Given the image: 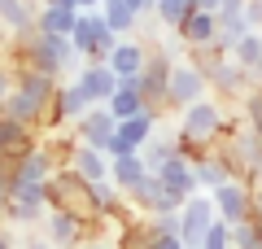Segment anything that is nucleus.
Returning a JSON list of instances; mask_svg holds the SVG:
<instances>
[{"instance_id":"obj_13","label":"nucleus","mask_w":262,"mask_h":249,"mask_svg":"<svg viewBox=\"0 0 262 249\" xmlns=\"http://www.w3.org/2000/svg\"><path fill=\"white\" fill-rule=\"evenodd\" d=\"M61 166H70V171H75L79 179H88V184L110 179V157H105L101 149H92V144H79V140H70V144H66Z\"/></svg>"},{"instance_id":"obj_22","label":"nucleus","mask_w":262,"mask_h":249,"mask_svg":"<svg viewBox=\"0 0 262 249\" xmlns=\"http://www.w3.org/2000/svg\"><path fill=\"white\" fill-rule=\"evenodd\" d=\"M192 175H196V193H214L219 184L232 179V166H227V157L219 149H210L201 162H192Z\"/></svg>"},{"instance_id":"obj_16","label":"nucleus","mask_w":262,"mask_h":249,"mask_svg":"<svg viewBox=\"0 0 262 249\" xmlns=\"http://www.w3.org/2000/svg\"><path fill=\"white\" fill-rule=\"evenodd\" d=\"M35 144H39V131H31V127H22V122L0 114V162H22Z\"/></svg>"},{"instance_id":"obj_3","label":"nucleus","mask_w":262,"mask_h":249,"mask_svg":"<svg viewBox=\"0 0 262 249\" xmlns=\"http://www.w3.org/2000/svg\"><path fill=\"white\" fill-rule=\"evenodd\" d=\"M175 118H179V131H175L179 140H192V144L214 149L219 136H223V122H227V105L214 101V96H201V101L175 110Z\"/></svg>"},{"instance_id":"obj_25","label":"nucleus","mask_w":262,"mask_h":249,"mask_svg":"<svg viewBox=\"0 0 262 249\" xmlns=\"http://www.w3.org/2000/svg\"><path fill=\"white\" fill-rule=\"evenodd\" d=\"M149 171V166L140 162V153H122V157H110V184L118 188V193H127L131 184H140V175Z\"/></svg>"},{"instance_id":"obj_11","label":"nucleus","mask_w":262,"mask_h":249,"mask_svg":"<svg viewBox=\"0 0 262 249\" xmlns=\"http://www.w3.org/2000/svg\"><path fill=\"white\" fill-rule=\"evenodd\" d=\"M48 214V201H44V188H13L5 210H0V223L9 227H31Z\"/></svg>"},{"instance_id":"obj_37","label":"nucleus","mask_w":262,"mask_h":249,"mask_svg":"<svg viewBox=\"0 0 262 249\" xmlns=\"http://www.w3.org/2000/svg\"><path fill=\"white\" fill-rule=\"evenodd\" d=\"M0 249H18V236L9 227H0Z\"/></svg>"},{"instance_id":"obj_19","label":"nucleus","mask_w":262,"mask_h":249,"mask_svg":"<svg viewBox=\"0 0 262 249\" xmlns=\"http://www.w3.org/2000/svg\"><path fill=\"white\" fill-rule=\"evenodd\" d=\"M144 53H149V44H140L136 35H122L118 44L110 48V57H105V66H110L118 79H131V74L144 66Z\"/></svg>"},{"instance_id":"obj_8","label":"nucleus","mask_w":262,"mask_h":249,"mask_svg":"<svg viewBox=\"0 0 262 249\" xmlns=\"http://www.w3.org/2000/svg\"><path fill=\"white\" fill-rule=\"evenodd\" d=\"M210 201H214V214L232 227V223H245L249 219V210H253V188H249V179H227V184H219L214 193H210Z\"/></svg>"},{"instance_id":"obj_23","label":"nucleus","mask_w":262,"mask_h":249,"mask_svg":"<svg viewBox=\"0 0 262 249\" xmlns=\"http://www.w3.org/2000/svg\"><path fill=\"white\" fill-rule=\"evenodd\" d=\"M101 18H105V27L114 31V35H136L140 31V13L131 9L127 0H101Z\"/></svg>"},{"instance_id":"obj_27","label":"nucleus","mask_w":262,"mask_h":249,"mask_svg":"<svg viewBox=\"0 0 262 249\" xmlns=\"http://www.w3.org/2000/svg\"><path fill=\"white\" fill-rule=\"evenodd\" d=\"M35 27L39 31H53V35H70V27H75V9H66V5H39V9H35Z\"/></svg>"},{"instance_id":"obj_35","label":"nucleus","mask_w":262,"mask_h":249,"mask_svg":"<svg viewBox=\"0 0 262 249\" xmlns=\"http://www.w3.org/2000/svg\"><path fill=\"white\" fill-rule=\"evenodd\" d=\"M44 5H66V9H75V13H83V9H101V0H44Z\"/></svg>"},{"instance_id":"obj_36","label":"nucleus","mask_w":262,"mask_h":249,"mask_svg":"<svg viewBox=\"0 0 262 249\" xmlns=\"http://www.w3.org/2000/svg\"><path fill=\"white\" fill-rule=\"evenodd\" d=\"M75 249H114V240H105V236H88L83 245H75Z\"/></svg>"},{"instance_id":"obj_43","label":"nucleus","mask_w":262,"mask_h":249,"mask_svg":"<svg viewBox=\"0 0 262 249\" xmlns=\"http://www.w3.org/2000/svg\"><path fill=\"white\" fill-rule=\"evenodd\" d=\"M258 5H262V0H258Z\"/></svg>"},{"instance_id":"obj_41","label":"nucleus","mask_w":262,"mask_h":249,"mask_svg":"<svg viewBox=\"0 0 262 249\" xmlns=\"http://www.w3.org/2000/svg\"><path fill=\"white\" fill-rule=\"evenodd\" d=\"M39 5H44V0H39Z\"/></svg>"},{"instance_id":"obj_14","label":"nucleus","mask_w":262,"mask_h":249,"mask_svg":"<svg viewBox=\"0 0 262 249\" xmlns=\"http://www.w3.org/2000/svg\"><path fill=\"white\" fill-rule=\"evenodd\" d=\"M75 127V140L79 144H92V149H110V136H114V114L105 110V105H92V110L83 114V118H75L70 122Z\"/></svg>"},{"instance_id":"obj_30","label":"nucleus","mask_w":262,"mask_h":249,"mask_svg":"<svg viewBox=\"0 0 262 249\" xmlns=\"http://www.w3.org/2000/svg\"><path fill=\"white\" fill-rule=\"evenodd\" d=\"M236 105H241V114H245V127H249L253 136H262V88L253 83V88H249Z\"/></svg>"},{"instance_id":"obj_20","label":"nucleus","mask_w":262,"mask_h":249,"mask_svg":"<svg viewBox=\"0 0 262 249\" xmlns=\"http://www.w3.org/2000/svg\"><path fill=\"white\" fill-rule=\"evenodd\" d=\"M170 35H179V44H184V48H206V44H214V13H210V9H192L175 31H170Z\"/></svg>"},{"instance_id":"obj_17","label":"nucleus","mask_w":262,"mask_h":249,"mask_svg":"<svg viewBox=\"0 0 262 249\" xmlns=\"http://www.w3.org/2000/svg\"><path fill=\"white\" fill-rule=\"evenodd\" d=\"M35 9L39 0H0V39L9 44L13 35H27L35 27Z\"/></svg>"},{"instance_id":"obj_34","label":"nucleus","mask_w":262,"mask_h":249,"mask_svg":"<svg viewBox=\"0 0 262 249\" xmlns=\"http://www.w3.org/2000/svg\"><path fill=\"white\" fill-rule=\"evenodd\" d=\"M9 92H13V66L5 61V57H0V101H5Z\"/></svg>"},{"instance_id":"obj_24","label":"nucleus","mask_w":262,"mask_h":249,"mask_svg":"<svg viewBox=\"0 0 262 249\" xmlns=\"http://www.w3.org/2000/svg\"><path fill=\"white\" fill-rule=\"evenodd\" d=\"M105 110L114 114V122H122V118H131V114L149 110V105L140 101V92H136V83H131V79H118V88H114V96L105 101Z\"/></svg>"},{"instance_id":"obj_32","label":"nucleus","mask_w":262,"mask_h":249,"mask_svg":"<svg viewBox=\"0 0 262 249\" xmlns=\"http://www.w3.org/2000/svg\"><path fill=\"white\" fill-rule=\"evenodd\" d=\"M196 249H232V227L214 214V223L206 227V236H201V245H196Z\"/></svg>"},{"instance_id":"obj_12","label":"nucleus","mask_w":262,"mask_h":249,"mask_svg":"<svg viewBox=\"0 0 262 249\" xmlns=\"http://www.w3.org/2000/svg\"><path fill=\"white\" fill-rule=\"evenodd\" d=\"M88 236H92V227H88L83 219H75V214H66V210H48L44 214V240L53 249H75V245H83Z\"/></svg>"},{"instance_id":"obj_6","label":"nucleus","mask_w":262,"mask_h":249,"mask_svg":"<svg viewBox=\"0 0 262 249\" xmlns=\"http://www.w3.org/2000/svg\"><path fill=\"white\" fill-rule=\"evenodd\" d=\"M201 96H210L206 88V74L196 70L192 57H179V61H170V79H166V110H184V105L201 101Z\"/></svg>"},{"instance_id":"obj_1","label":"nucleus","mask_w":262,"mask_h":249,"mask_svg":"<svg viewBox=\"0 0 262 249\" xmlns=\"http://www.w3.org/2000/svg\"><path fill=\"white\" fill-rule=\"evenodd\" d=\"M44 201H48V210H66V214H75V219H83L92 232L105 214V201L96 193V184L79 179L70 166H57L53 175L44 179Z\"/></svg>"},{"instance_id":"obj_18","label":"nucleus","mask_w":262,"mask_h":249,"mask_svg":"<svg viewBox=\"0 0 262 249\" xmlns=\"http://www.w3.org/2000/svg\"><path fill=\"white\" fill-rule=\"evenodd\" d=\"M153 175H158L162 184H166L170 193L179 197V201H188V197L196 193V175H192V162H184V157H179V153H170L166 162H162L158 171H153Z\"/></svg>"},{"instance_id":"obj_29","label":"nucleus","mask_w":262,"mask_h":249,"mask_svg":"<svg viewBox=\"0 0 262 249\" xmlns=\"http://www.w3.org/2000/svg\"><path fill=\"white\" fill-rule=\"evenodd\" d=\"M170 153H175V136H158V131H153V136L140 144V162L149 166V171H158Z\"/></svg>"},{"instance_id":"obj_31","label":"nucleus","mask_w":262,"mask_h":249,"mask_svg":"<svg viewBox=\"0 0 262 249\" xmlns=\"http://www.w3.org/2000/svg\"><path fill=\"white\" fill-rule=\"evenodd\" d=\"M232 249H262V223L245 219V223H232Z\"/></svg>"},{"instance_id":"obj_39","label":"nucleus","mask_w":262,"mask_h":249,"mask_svg":"<svg viewBox=\"0 0 262 249\" xmlns=\"http://www.w3.org/2000/svg\"><path fill=\"white\" fill-rule=\"evenodd\" d=\"M253 83H258V88H262V74H258V79H253Z\"/></svg>"},{"instance_id":"obj_33","label":"nucleus","mask_w":262,"mask_h":249,"mask_svg":"<svg viewBox=\"0 0 262 249\" xmlns=\"http://www.w3.org/2000/svg\"><path fill=\"white\" fill-rule=\"evenodd\" d=\"M245 0H196V9H210V13H223V9H241Z\"/></svg>"},{"instance_id":"obj_26","label":"nucleus","mask_w":262,"mask_h":249,"mask_svg":"<svg viewBox=\"0 0 262 249\" xmlns=\"http://www.w3.org/2000/svg\"><path fill=\"white\" fill-rule=\"evenodd\" d=\"M227 53H232L245 70H249V79H258V74H262V31H245V35L236 39Z\"/></svg>"},{"instance_id":"obj_7","label":"nucleus","mask_w":262,"mask_h":249,"mask_svg":"<svg viewBox=\"0 0 262 249\" xmlns=\"http://www.w3.org/2000/svg\"><path fill=\"white\" fill-rule=\"evenodd\" d=\"M122 201H127L136 214H170V210H179V205H184L158 175H153V171H144L140 184H131L127 193H122Z\"/></svg>"},{"instance_id":"obj_4","label":"nucleus","mask_w":262,"mask_h":249,"mask_svg":"<svg viewBox=\"0 0 262 249\" xmlns=\"http://www.w3.org/2000/svg\"><path fill=\"white\" fill-rule=\"evenodd\" d=\"M70 44H75V57H79V61H105V57H110V48L118 44V35L105 27L101 9H83V13H75Z\"/></svg>"},{"instance_id":"obj_42","label":"nucleus","mask_w":262,"mask_h":249,"mask_svg":"<svg viewBox=\"0 0 262 249\" xmlns=\"http://www.w3.org/2000/svg\"><path fill=\"white\" fill-rule=\"evenodd\" d=\"M0 227H5V223H0Z\"/></svg>"},{"instance_id":"obj_21","label":"nucleus","mask_w":262,"mask_h":249,"mask_svg":"<svg viewBox=\"0 0 262 249\" xmlns=\"http://www.w3.org/2000/svg\"><path fill=\"white\" fill-rule=\"evenodd\" d=\"M158 118H162L158 110H140V114H131V118L114 122V136H118L127 149H136V153H140V144L153 136V131H158Z\"/></svg>"},{"instance_id":"obj_40","label":"nucleus","mask_w":262,"mask_h":249,"mask_svg":"<svg viewBox=\"0 0 262 249\" xmlns=\"http://www.w3.org/2000/svg\"><path fill=\"white\" fill-rule=\"evenodd\" d=\"M0 48H5V39H0Z\"/></svg>"},{"instance_id":"obj_2","label":"nucleus","mask_w":262,"mask_h":249,"mask_svg":"<svg viewBox=\"0 0 262 249\" xmlns=\"http://www.w3.org/2000/svg\"><path fill=\"white\" fill-rule=\"evenodd\" d=\"M188 57L196 61V70L206 74V88L214 92V101H223V105H227V101H241V96L253 88L249 70H245L232 53H223V48H214V44L188 48Z\"/></svg>"},{"instance_id":"obj_15","label":"nucleus","mask_w":262,"mask_h":249,"mask_svg":"<svg viewBox=\"0 0 262 249\" xmlns=\"http://www.w3.org/2000/svg\"><path fill=\"white\" fill-rule=\"evenodd\" d=\"M75 83L88 92V101H92V105H105L114 96V88H118V74H114L105 61H83L75 70Z\"/></svg>"},{"instance_id":"obj_38","label":"nucleus","mask_w":262,"mask_h":249,"mask_svg":"<svg viewBox=\"0 0 262 249\" xmlns=\"http://www.w3.org/2000/svg\"><path fill=\"white\" fill-rule=\"evenodd\" d=\"M18 249H53V245H48V240H39V236H31V240H22Z\"/></svg>"},{"instance_id":"obj_5","label":"nucleus","mask_w":262,"mask_h":249,"mask_svg":"<svg viewBox=\"0 0 262 249\" xmlns=\"http://www.w3.org/2000/svg\"><path fill=\"white\" fill-rule=\"evenodd\" d=\"M170 48H153L149 44V53H144V66L136 74H131V83H136V92H140V101L149 105V110H158V114H170L166 110V79H170Z\"/></svg>"},{"instance_id":"obj_10","label":"nucleus","mask_w":262,"mask_h":249,"mask_svg":"<svg viewBox=\"0 0 262 249\" xmlns=\"http://www.w3.org/2000/svg\"><path fill=\"white\" fill-rule=\"evenodd\" d=\"M92 110V101H88V92L79 88L75 79L70 83H57V96H53V110H48V127L44 131H61V127H70L75 118H83V114Z\"/></svg>"},{"instance_id":"obj_28","label":"nucleus","mask_w":262,"mask_h":249,"mask_svg":"<svg viewBox=\"0 0 262 249\" xmlns=\"http://www.w3.org/2000/svg\"><path fill=\"white\" fill-rule=\"evenodd\" d=\"M192 9H196V0H153V18H158L166 31H175Z\"/></svg>"},{"instance_id":"obj_9","label":"nucleus","mask_w":262,"mask_h":249,"mask_svg":"<svg viewBox=\"0 0 262 249\" xmlns=\"http://www.w3.org/2000/svg\"><path fill=\"white\" fill-rule=\"evenodd\" d=\"M210 223H214V201H210V193H192L184 205H179V245L196 249Z\"/></svg>"}]
</instances>
